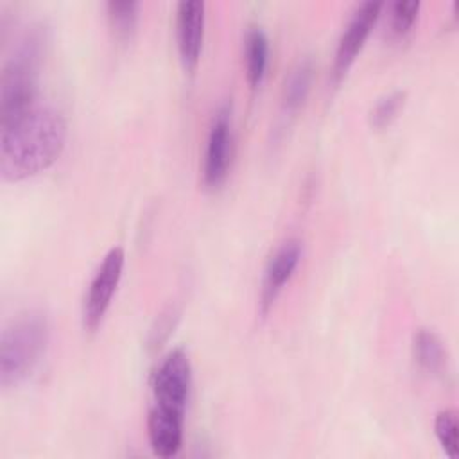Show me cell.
Instances as JSON below:
<instances>
[{"mask_svg":"<svg viewBox=\"0 0 459 459\" xmlns=\"http://www.w3.org/2000/svg\"><path fill=\"white\" fill-rule=\"evenodd\" d=\"M66 120L59 109L36 104L20 117L0 124V174L18 183L41 174L61 156Z\"/></svg>","mask_w":459,"mask_h":459,"instance_id":"cell-1","label":"cell"},{"mask_svg":"<svg viewBox=\"0 0 459 459\" xmlns=\"http://www.w3.org/2000/svg\"><path fill=\"white\" fill-rule=\"evenodd\" d=\"M48 29L41 23L27 27L0 74V124L9 122L38 104L39 70L47 56Z\"/></svg>","mask_w":459,"mask_h":459,"instance_id":"cell-2","label":"cell"},{"mask_svg":"<svg viewBox=\"0 0 459 459\" xmlns=\"http://www.w3.org/2000/svg\"><path fill=\"white\" fill-rule=\"evenodd\" d=\"M48 319L39 310L16 316L0 337V385H22L39 364L48 342Z\"/></svg>","mask_w":459,"mask_h":459,"instance_id":"cell-3","label":"cell"},{"mask_svg":"<svg viewBox=\"0 0 459 459\" xmlns=\"http://www.w3.org/2000/svg\"><path fill=\"white\" fill-rule=\"evenodd\" d=\"M192 385V366L186 351L176 348L160 362L152 375L154 405L185 414Z\"/></svg>","mask_w":459,"mask_h":459,"instance_id":"cell-4","label":"cell"},{"mask_svg":"<svg viewBox=\"0 0 459 459\" xmlns=\"http://www.w3.org/2000/svg\"><path fill=\"white\" fill-rule=\"evenodd\" d=\"M124 262H126L124 249L120 246L111 247L102 258L99 269L95 271L90 281L88 294L84 298V307H82V323H84V328H88L90 332H95L99 328L106 310L109 308L111 298L122 278Z\"/></svg>","mask_w":459,"mask_h":459,"instance_id":"cell-5","label":"cell"},{"mask_svg":"<svg viewBox=\"0 0 459 459\" xmlns=\"http://www.w3.org/2000/svg\"><path fill=\"white\" fill-rule=\"evenodd\" d=\"M231 143H233L231 106L226 102L215 111L210 131H208V138H206V151H204V163H203V181L206 186L217 188L219 185L224 183L230 163H231Z\"/></svg>","mask_w":459,"mask_h":459,"instance_id":"cell-6","label":"cell"},{"mask_svg":"<svg viewBox=\"0 0 459 459\" xmlns=\"http://www.w3.org/2000/svg\"><path fill=\"white\" fill-rule=\"evenodd\" d=\"M382 2L377 0H366L355 7L351 13L341 38L335 48V59H333V77L339 81L346 75L353 61L357 59L359 52L364 47V41L368 39L375 22L380 16Z\"/></svg>","mask_w":459,"mask_h":459,"instance_id":"cell-7","label":"cell"},{"mask_svg":"<svg viewBox=\"0 0 459 459\" xmlns=\"http://www.w3.org/2000/svg\"><path fill=\"white\" fill-rule=\"evenodd\" d=\"M204 2L183 0L176 7V43L183 66L195 70L204 39Z\"/></svg>","mask_w":459,"mask_h":459,"instance_id":"cell-8","label":"cell"},{"mask_svg":"<svg viewBox=\"0 0 459 459\" xmlns=\"http://www.w3.org/2000/svg\"><path fill=\"white\" fill-rule=\"evenodd\" d=\"M303 246L298 238H287L280 244V247L269 258L264 278H262V290H260V310L267 314L269 308L274 305L278 294L285 287V283L294 274L299 260H301Z\"/></svg>","mask_w":459,"mask_h":459,"instance_id":"cell-9","label":"cell"},{"mask_svg":"<svg viewBox=\"0 0 459 459\" xmlns=\"http://www.w3.org/2000/svg\"><path fill=\"white\" fill-rule=\"evenodd\" d=\"M185 414L152 405L147 416V437L158 457H172L183 445Z\"/></svg>","mask_w":459,"mask_h":459,"instance_id":"cell-10","label":"cell"},{"mask_svg":"<svg viewBox=\"0 0 459 459\" xmlns=\"http://www.w3.org/2000/svg\"><path fill=\"white\" fill-rule=\"evenodd\" d=\"M244 61L249 86L258 88L265 77L269 63V38L258 25L249 27L244 36Z\"/></svg>","mask_w":459,"mask_h":459,"instance_id":"cell-11","label":"cell"},{"mask_svg":"<svg viewBox=\"0 0 459 459\" xmlns=\"http://www.w3.org/2000/svg\"><path fill=\"white\" fill-rule=\"evenodd\" d=\"M314 77V66L310 59L298 61L285 77L281 88V109L290 115L296 113L307 100Z\"/></svg>","mask_w":459,"mask_h":459,"instance_id":"cell-12","label":"cell"},{"mask_svg":"<svg viewBox=\"0 0 459 459\" xmlns=\"http://www.w3.org/2000/svg\"><path fill=\"white\" fill-rule=\"evenodd\" d=\"M412 355L418 366L432 375L446 368V348L441 337L429 328H420L412 335Z\"/></svg>","mask_w":459,"mask_h":459,"instance_id":"cell-13","label":"cell"},{"mask_svg":"<svg viewBox=\"0 0 459 459\" xmlns=\"http://www.w3.org/2000/svg\"><path fill=\"white\" fill-rule=\"evenodd\" d=\"M106 13L111 29L118 38H129L136 25L140 16V2L136 0H109L106 4Z\"/></svg>","mask_w":459,"mask_h":459,"instance_id":"cell-14","label":"cell"},{"mask_svg":"<svg viewBox=\"0 0 459 459\" xmlns=\"http://www.w3.org/2000/svg\"><path fill=\"white\" fill-rule=\"evenodd\" d=\"M405 99H407V93L402 90H394V91L380 97L375 102V106L369 109V115H368L369 126L375 129L387 127L398 117L400 109L405 104Z\"/></svg>","mask_w":459,"mask_h":459,"instance_id":"cell-15","label":"cell"},{"mask_svg":"<svg viewBox=\"0 0 459 459\" xmlns=\"http://www.w3.org/2000/svg\"><path fill=\"white\" fill-rule=\"evenodd\" d=\"M457 430H459V425H457V414L450 409H445V411H439L434 418V432H436V437L441 445V448L445 450V454L450 457V459H455L457 457Z\"/></svg>","mask_w":459,"mask_h":459,"instance_id":"cell-16","label":"cell"},{"mask_svg":"<svg viewBox=\"0 0 459 459\" xmlns=\"http://www.w3.org/2000/svg\"><path fill=\"white\" fill-rule=\"evenodd\" d=\"M420 13V2L418 0H396L391 4L389 9V27L394 36L407 34Z\"/></svg>","mask_w":459,"mask_h":459,"instance_id":"cell-17","label":"cell"},{"mask_svg":"<svg viewBox=\"0 0 459 459\" xmlns=\"http://www.w3.org/2000/svg\"><path fill=\"white\" fill-rule=\"evenodd\" d=\"M178 319V310L174 307H169L165 312H161L154 323V326L151 328V337H149V346L151 348H158L161 346V342L169 337L170 330L174 328Z\"/></svg>","mask_w":459,"mask_h":459,"instance_id":"cell-18","label":"cell"}]
</instances>
